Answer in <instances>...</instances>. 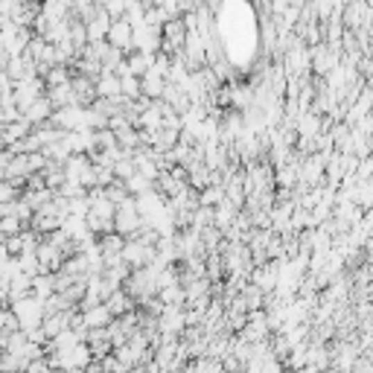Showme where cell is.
I'll return each instance as SVG.
<instances>
[{
    "mask_svg": "<svg viewBox=\"0 0 373 373\" xmlns=\"http://www.w3.org/2000/svg\"><path fill=\"white\" fill-rule=\"evenodd\" d=\"M111 47H117V50H123V53H131V47H134V26H131V21L126 18H117V21H111V29H108V38H106Z\"/></svg>",
    "mask_w": 373,
    "mask_h": 373,
    "instance_id": "obj_1",
    "label": "cell"
},
{
    "mask_svg": "<svg viewBox=\"0 0 373 373\" xmlns=\"http://www.w3.org/2000/svg\"><path fill=\"white\" fill-rule=\"evenodd\" d=\"M53 102H50V97H38L33 106H29L26 111H24V117L33 126H44V123H50V117H53Z\"/></svg>",
    "mask_w": 373,
    "mask_h": 373,
    "instance_id": "obj_2",
    "label": "cell"
},
{
    "mask_svg": "<svg viewBox=\"0 0 373 373\" xmlns=\"http://www.w3.org/2000/svg\"><path fill=\"white\" fill-rule=\"evenodd\" d=\"M108 309H111V315H123V312L129 309V297L120 292V295H117V292H111L108 295V304H106Z\"/></svg>",
    "mask_w": 373,
    "mask_h": 373,
    "instance_id": "obj_3",
    "label": "cell"
},
{
    "mask_svg": "<svg viewBox=\"0 0 373 373\" xmlns=\"http://www.w3.org/2000/svg\"><path fill=\"white\" fill-rule=\"evenodd\" d=\"M6 201H18V187L9 178H0V204H6Z\"/></svg>",
    "mask_w": 373,
    "mask_h": 373,
    "instance_id": "obj_4",
    "label": "cell"
},
{
    "mask_svg": "<svg viewBox=\"0 0 373 373\" xmlns=\"http://www.w3.org/2000/svg\"><path fill=\"white\" fill-rule=\"evenodd\" d=\"M6 304H9V301H3V297H0V312H3V309H6Z\"/></svg>",
    "mask_w": 373,
    "mask_h": 373,
    "instance_id": "obj_5",
    "label": "cell"
}]
</instances>
